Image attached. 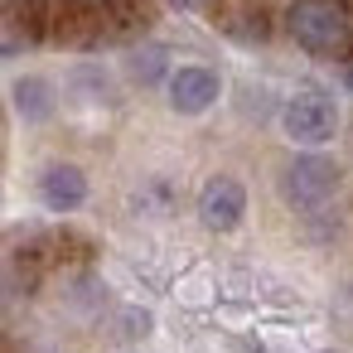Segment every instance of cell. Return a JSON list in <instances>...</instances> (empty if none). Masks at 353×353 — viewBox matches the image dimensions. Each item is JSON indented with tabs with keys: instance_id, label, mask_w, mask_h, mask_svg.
I'll return each mask as SVG.
<instances>
[{
	"instance_id": "obj_6",
	"label": "cell",
	"mask_w": 353,
	"mask_h": 353,
	"mask_svg": "<svg viewBox=\"0 0 353 353\" xmlns=\"http://www.w3.org/2000/svg\"><path fill=\"white\" fill-rule=\"evenodd\" d=\"M88 194H92V184H88V174H83L73 160H54V165L39 174V203H44L49 213H78V208L88 203Z\"/></svg>"
},
{
	"instance_id": "obj_11",
	"label": "cell",
	"mask_w": 353,
	"mask_h": 353,
	"mask_svg": "<svg viewBox=\"0 0 353 353\" xmlns=\"http://www.w3.org/2000/svg\"><path fill=\"white\" fill-rule=\"evenodd\" d=\"M343 92L353 97V68H343Z\"/></svg>"
},
{
	"instance_id": "obj_5",
	"label": "cell",
	"mask_w": 353,
	"mask_h": 353,
	"mask_svg": "<svg viewBox=\"0 0 353 353\" xmlns=\"http://www.w3.org/2000/svg\"><path fill=\"white\" fill-rule=\"evenodd\" d=\"M247 218V184L237 174H213L199 189V223L208 232H237Z\"/></svg>"
},
{
	"instance_id": "obj_8",
	"label": "cell",
	"mask_w": 353,
	"mask_h": 353,
	"mask_svg": "<svg viewBox=\"0 0 353 353\" xmlns=\"http://www.w3.org/2000/svg\"><path fill=\"white\" fill-rule=\"evenodd\" d=\"M170 49L165 44H141V49H131L126 54V78L131 83H141V88H160V83H170Z\"/></svg>"
},
{
	"instance_id": "obj_4",
	"label": "cell",
	"mask_w": 353,
	"mask_h": 353,
	"mask_svg": "<svg viewBox=\"0 0 353 353\" xmlns=\"http://www.w3.org/2000/svg\"><path fill=\"white\" fill-rule=\"evenodd\" d=\"M165 97H170V112L174 117H203L218 107L223 97V78L208 68V63H179L165 83Z\"/></svg>"
},
{
	"instance_id": "obj_7",
	"label": "cell",
	"mask_w": 353,
	"mask_h": 353,
	"mask_svg": "<svg viewBox=\"0 0 353 353\" xmlns=\"http://www.w3.org/2000/svg\"><path fill=\"white\" fill-rule=\"evenodd\" d=\"M10 107L25 126H44L54 112H59V88L44 78V73H25L10 83Z\"/></svg>"
},
{
	"instance_id": "obj_13",
	"label": "cell",
	"mask_w": 353,
	"mask_h": 353,
	"mask_svg": "<svg viewBox=\"0 0 353 353\" xmlns=\"http://www.w3.org/2000/svg\"><path fill=\"white\" fill-rule=\"evenodd\" d=\"M131 353H141V348H131Z\"/></svg>"
},
{
	"instance_id": "obj_1",
	"label": "cell",
	"mask_w": 353,
	"mask_h": 353,
	"mask_svg": "<svg viewBox=\"0 0 353 353\" xmlns=\"http://www.w3.org/2000/svg\"><path fill=\"white\" fill-rule=\"evenodd\" d=\"M281 131L300 150H319L339 136V102L324 88H300L281 102Z\"/></svg>"
},
{
	"instance_id": "obj_2",
	"label": "cell",
	"mask_w": 353,
	"mask_h": 353,
	"mask_svg": "<svg viewBox=\"0 0 353 353\" xmlns=\"http://www.w3.org/2000/svg\"><path fill=\"white\" fill-rule=\"evenodd\" d=\"M285 34L305 54L324 59V54H339L348 44V15H343V6H334V0H295L285 10Z\"/></svg>"
},
{
	"instance_id": "obj_3",
	"label": "cell",
	"mask_w": 353,
	"mask_h": 353,
	"mask_svg": "<svg viewBox=\"0 0 353 353\" xmlns=\"http://www.w3.org/2000/svg\"><path fill=\"white\" fill-rule=\"evenodd\" d=\"M339 184H343L339 160H329V155H319V150H300V155L281 170V199H285L290 208H300V213L324 208V203L339 194Z\"/></svg>"
},
{
	"instance_id": "obj_10",
	"label": "cell",
	"mask_w": 353,
	"mask_h": 353,
	"mask_svg": "<svg viewBox=\"0 0 353 353\" xmlns=\"http://www.w3.org/2000/svg\"><path fill=\"white\" fill-rule=\"evenodd\" d=\"M170 6H179V10H199L203 0H170Z\"/></svg>"
},
{
	"instance_id": "obj_9",
	"label": "cell",
	"mask_w": 353,
	"mask_h": 353,
	"mask_svg": "<svg viewBox=\"0 0 353 353\" xmlns=\"http://www.w3.org/2000/svg\"><path fill=\"white\" fill-rule=\"evenodd\" d=\"M150 329H155V314H150V310H141V305H126V310L117 314V334H121L126 343L150 339Z\"/></svg>"
},
{
	"instance_id": "obj_12",
	"label": "cell",
	"mask_w": 353,
	"mask_h": 353,
	"mask_svg": "<svg viewBox=\"0 0 353 353\" xmlns=\"http://www.w3.org/2000/svg\"><path fill=\"white\" fill-rule=\"evenodd\" d=\"M324 353H334V348H324Z\"/></svg>"
}]
</instances>
